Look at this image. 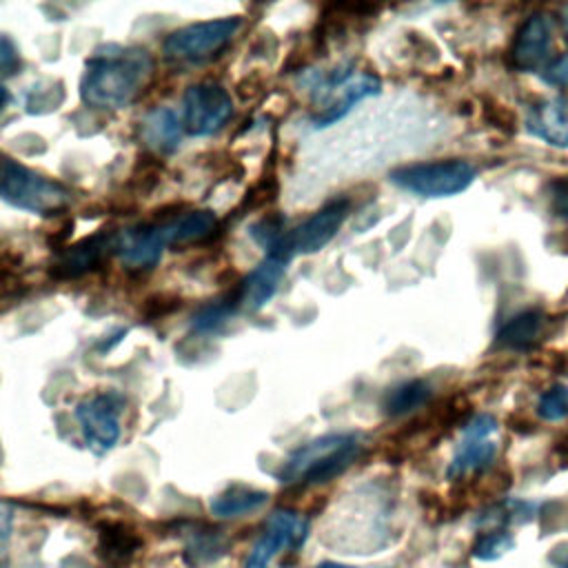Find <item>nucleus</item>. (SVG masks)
<instances>
[{
  "label": "nucleus",
  "instance_id": "f257e3e1",
  "mask_svg": "<svg viewBox=\"0 0 568 568\" xmlns=\"http://www.w3.org/2000/svg\"><path fill=\"white\" fill-rule=\"evenodd\" d=\"M151 71L153 60L144 49L106 44L87 60L80 95L95 109H122L140 93Z\"/></svg>",
  "mask_w": 568,
  "mask_h": 568
},
{
  "label": "nucleus",
  "instance_id": "f03ea898",
  "mask_svg": "<svg viewBox=\"0 0 568 568\" xmlns=\"http://www.w3.org/2000/svg\"><path fill=\"white\" fill-rule=\"evenodd\" d=\"M364 448L359 433H326L295 448L277 470L280 484L317 486L342 475Z\"/></svg>",
  "mask_w": 568,
  "mask_h": 568
},
{
  "label": "nucleus",
  "instance_id": "7ed1b4c3",
  "mask_svg": "<svg viewBox=\"0 0 568 568\" xmlns=\"http://www.w3.org/2000/svg\"><path fill=\"white\" fill-rule=\"evenodd\" d=\"M0 200L20 211L51 215L62 211L71 197L62 184L0 153Z\"/></svg>",
  "mask_w": 568,
  "mask_h": 568
},
{
  "label": "nucleus",
  "instance_id": "20e7f679",
  "mask_svg": "<svg viewBox=\"0 0 568 568\" xmlns=\"http://www.w3.org/2000/svg\"><path fill=\"white\" fill-rule=\"evenodd\" d=\"M477 171L466 160H435L406 164L388 173V180L415 195L422 197H448L466 191L475 180Z\"/></svg>",
  "mask_w": 568,
  "mask_h": 568
},
{
  "label": "nucleus",
  "instance_id": "39448f33",
  "mask_svg": "<svg viewBox=\"0 0 568 568\" xmlns=\"http://www.w3.org/2000/svg\"><path fill=\"white\" fill-rule=\"evenodd\" d=\"M346 213H348V200H344V197L324 204L320 211H315L302 224H297L293 231L284 233L275 242V246L268 251V255L291 260L295 255L317 253L337 235L342 222L346 220Z\"/></svg>",
  "mask_w": 568,
  "mask_h": 568
},
{
  "label": "nucleus",
  "instance_id": "423d86ee",
  "mask_svg": "<svg viewBox=\"0 0 568 568\" xmlns=\"http://www.w3.org/2000/svg\"><path fill=\"white\" fill-rule=\"evenodd\" d=\"M182 126L193 138L217 133L233 118V100L229 91L213 80L191 84L184 91Z\"/></svg>",
  "mask_w": 568,
  "mask_h": 568
},
{
  "label": "nucleus",
  "instance_id": "0eeeda50",
  "mask_svg": "<svg viewBox=\"0 0 568 568\" xmlns=\"http://www.w3.org/2000/svg\"><path fill=\"white\" fill-rule=\"evenodd\" d=\"M240 27H242V20L237 16L193 22L173 31L164 40L162 51L175 60H204L215 51H220L222 47H226Z\"/></svg>",
  "mask_w": 568,
  "mask_h": 568
},
{
  "label": "nucleus",
  "instance_id": "6e6552de",
  "mask_svg": "<svg viewBox=\"0 0 568 568\" xmlns=\"http://www.w3.org/2000/svg\"><path fill=\"white\" fill-rule=\"evenodd\" d=\"M122 406H124V399L118 393H98L75 404L73 408L75 419L80 424L87 446L95 455H104L118 446L122 435V426H120Z\"/></svg>",
  "mask_w": 568,
  "mask_h": 568
},
{
  "label": "nucleus",
  "instance_id": "1a4fd4ad",
  "mask_svg": "<svg viewBox=\"0 0 568 568\" xmlns=\"http://www.w3.org/2000/svg\"><path fill=\"white\" fill-rule=\"evenodd\" d=\"M497 419L493 415H475L462 430V439L448 464V479H462L470 473L486 470L497 457Z\"/></svg>",
  "mask_w": 568,
  "mask_h": 568
},
{
  "label": "nucleus",
  "instance_id": "9d476101",
  "mask_svg": "<svg viewBox=\"0 0 568 568\" xmlns=\"http://www.w3.org/2000/svg\"><path fill=\"white\" fill-rule=\"evenodd\" d=\"M308 537V521L293 510H275L264 526V532L253 544L244 568H271L273 559L284 548H300Z\"/></svg>",
  "mask_w": 568,
  "mask_h": 568
},
{
  "label": "nucleus",
  "instance_id": "9b49d317",
  "mask_svg": "<svg viewBox=\"0 0 568 568\" xmlns=\"http://www.w3.org/2000/svg\"><path fill=\"white\" fill-rule=\"evenodd\" d=\"M552 42V27L548 16L532 13L528 16L513 40L510 62L517 71H535L548 55Z\"/></svg>",
  "mask_w": 568,
  "mask_h": 568
},
{
  "label": "nucleus",
  "instance_id": "f8f14e48",
  "mask_svg": "<svg viewBox=\"0 0 568 568\" xmlns=\"http://www.w3.org/2000/svg\"><path fill=\"white\" fill-rule=\"evenodd\" d=\"M382 89V82L377 75H371V73H357V75H351L348 80H344L342 84H337L331 95L326 98V104L311 118L313 126L315 129H322V126H328V124H335L337 120H342L357 102L371 98V95H377Z\"/></svg>",
  "mask_w": 568,
  "mask_h": 568
},
{
  "label": "nucleus",
  "instance_id": "ddd939ff",
  "mask_svg": "<svg viewBox=\"0 0 568 568\" xmlns=\"http://www.w3.org/2000/svg\"><path fill=\"white\" fill-rule=\"evenodd\" d=\"M166 244L169 242L164 235V226L142 224V226L126 229L118 237L115 248H118V257L124 266L144 268V266H153L160 260Z\"/></svg>",
  "mask_w": 568,
  "mask_h": 568
},
{
  "label": "nucleus",
  "instance_id": "4468645a",
  "mask_svg": "<svg viewBox=\"0 0 568 568\" xmlns=\"http://www.w3.org/2000/svg\"><path fill=\"white\" fill-rule=\"evenodd\" d=\"M526 129L530 135L544 140L555 149L568 146V100L548 98L530 106L526 118Z\"/></svg>",
  "mask_w": 568,
  "mask_h": 568
},
{
  "label": "nucleus",
  "instance_id": "2eb2a0df",
  "mask_svg": "<svg viewBox=\"0 0 568 568\" xmlns=\"http://www.w3.org/2000/svg\"><path fill=\"white\" fill-rule=\"evenodd\" d=\"M288 260L277 255H266L244 280L240 304L246 311H260L277 291Z\"/></svg>",
  "mask_w": 568,
  "mask_h": 568
},
{
  "label": "nucleus",
  "instance_id": "dca6fc26",
  "mask_svg": "<svg viewBox=\"0 0 568 568\" xmlns=\"http://www.w3.org/2000/svg\"><path fill=\"white\" fill-rule=\"evenodd\" d=\"M182 120L175 109L158 106L142 120L140 135L142 142L158 153H173L182 140Z\"/></svg>",
  "mask_w": 568,
  "mask_h": 568
},
{
  "label": "nucleus",
  "instance_id": "f3484780",
  "mask_svg": "<svg viewBox=\"0 0 568 568\" xmlns=\"http://www.w3.org/2000/svg\"><path fill=\"white\" fill-rule=\"evenodd\" d=\"M271 495L266 490L248 488V486H229L220 495H215L209 504L211 513L220 519H233V517H244L248 513L260 510Z\"/></svg>",
  "mask_w": 568,
  "mask_h": 568
},
{
  "label": "nucleus",
  "instance_id": "a211bd4d",
  "mask_svg": "<svg viewBox=\"0 0 568 568\" xmlns=\"http://www.w3.org/2000/svg\"><path fill=\"white\" fill-rule=\"evenodd\" d=\"M109 248V237L104 235H95V237H89L80 244H75L73 248H69L55 264L53 273L58 277H75V275H82L87 271H91L100 257L106 253Z\"/></svg>",
  "mask_w": 568,
  "mask_h": 568
},
{
  "label": "nucleus",
  "instance_id": "6ab92c4d",
  "mask_svg": "<svg viewBox=\"0 0 568 568\" xmlns=\"http://www.w3.org/2000/svg\"><path fill=\"white\" fill-rule=\"evenodd\" d=\"M544 313L537 308H528L506 322L497 333V344L508 348H528L544 331Z\"/></svg>",
  "mask_w": 568,
  "mask_h": 568
},
{
  "label": "nucleus",
  "instance_id": "aec40b11",
  "mask_svg": "<svg viewBox=\"0 0 568 568\" xmlns=\"http://www.w3.org/2000/svg\"><path fill=\"white\" fill-rule=\"evenodd\" d=\"M430 397L433 388L426 379H408L388 390V395L384 397V413L390 417H399L424 406Z\"/></svg>",
  "mask_w": 568,
  "mask_h": 568
},
{
  "label": "nucleus",
  "instance_id": "412c9836",
  "mask_svg": "<svg viewBox=\"0 0 568 568\" xmlns=\"http://www.w3.org/2000/svg\"><path fill=\"white\" fill-rule=\"evenodd\" d=\"M217 224V217L213 211L202 209V211H191L189 215L178 217L175 222L164 226V235L169 244H178V242H193L200 240L204 235H209Z\"/></svg>",
  "mask_w": 568,
  "mask_h": 568
},
{
  "label": "nucleus",
  "instance_id": "4be33fe9",
  "mask_svg": "<svg viewBox=\"0 0 568 568\" xmlns=\"http://www.w3.org/2000/svg\"><path fill=\"white\" fill-rule=\"evenodd\" d=\"M235 311V304L229 302V300H220V302H213V304H206L202 306L193 317H191V331L204 335V333H211L215 328H220Z\"/></svg>",
  "mask_w": 568,
  "mask_h": 568
},
{
  "label": "nucleus",
  "instance_id": "5701e85b",
  "mask_svg": "<svg viewBox=\"0 0 568 568\" xmlns=\"http://www.w3.org/2000/svg\"><path fill=\"white\" fill-rule=\"evenodd\" d=\"M515 546V539L506 530H488L479 535V539L473 546V555L481 561H493L504 557Z\"/></svg>",
  "mask_w": 568,
  "mask_h": 568
},
{
  "label": "nucleus",
  "instance_id": "b1692460",
  "mask_svg": "<svg viewBox=\"0 0 568 568\" xmlns=\"http://www.w3.org/2000/svg\"><path fill=\"white\" fill-rule=\"evenodd\" d=\"M537 415L544 422H559L568 415V388L564 384H555L541 393L537 402Z\"/></svg>",
  "mask_w": 568,
  "mask_h": 568
},
{
  "label": "nucleus",
  "instance_id": "393cba45",
  "mask_svg": "<svg viewBox=\"0 0 568 568\" xmlns=\"http://www.w3.org/2000/svg\"><path fill=\"white\" fill-rule=\"evenodd\" d=\"M224 552V541L220 537H213V535H200L195 537L186 550H184V561L193 568L202 566V564H209L213 559H217L220 555Z\"/></svg>",
  "mask_w": 568,
  "mask_h": 568
},
{
  "label": "nucleus",
  "instance_id": "a878e982",
  "mask_svg": "<svg viewBox=\"0 0 568 568\" xmlns=\"http://www.w3.org/2000/svg\"><path fill=\"white\" fill-rule=\"evenodd\" d=\"M64 98V91H62V84L58 82L53 89H49L44 95H42V89H40V84L36 82L31 89H29V93H24V109H29L31 113H40V111H44V102H47V109H55L58 106V102Z\"/></svg>",
  "mask_w": 568,
  "mask_h": 568
},
{
  "label": "nucleus",
  "instance_id": "bb28decb",
  "mask_svg": "<svg viewBox=\"0 0 568 568\" xmlns=\"http://www.w3.org/2000/svg\"><path fill=\"white\" fill-rule=\"evenodd\" d=\"M20 53H18V49H16V44H13V40L9 38V36H4V33H0V73H18V69H20Z\"/></svg>",
  "mask_w": 568,
  "mask_h": 568
},
{
  "label": "nucleus",
  "instance_id": "cd10ccee",
  "mask_svg": "<svg viewBox=\"0 0 568 568\" xmlns=\"http://www.w3.org/2000/svg\"><path fill=\"white\" fill-rule=\"evenodd\" d=\"M541 78H544V82H548L552 87H568V53H564L561 58L550 62L546 67V71L541 73Z\"/></svg>",
  "mask_w": 568,
  "mask_h": 568
},
{
  "label": "nucleus",
  "instance_id": "c85d7f7f",
  "mask_svg": "<svg viewBox=\"0 0 568 568\" xmlns=\"http://www.w3.org/2000/svg\"><path fill=\"white\" fill-rule=\"evenodd\" d=\"M550 202H552V211L568 222V178H561L557 182H552L550 189Z\"/></svg>",
  "mask_w": 568,
  "mask_h": 568
},
{
  "label": "nucleus",
  "instance_id": "c756f323",
  "mask_svg": "<svg viewBox=\"0 0 568 568\" xmlns=\"http://www.w3.org/2000/svg\"><path fill=\"white\" fill-rule=\"evenodd\" d=\"M13 528V508L0 501V544H4Z\"/></svg>",
  "mask_w": 568,
  "mask_h": 568
},
{
  "label": "nucleus",
  "instance_id": "7c9ffc66",
  "mask_svg": "<svg viewBox=\"0 0 568 568\" xmlns=\"http://www.w3.org/2000/svg\"><path fill=\"white\" fill-rule=\"evenodd\" d=\"M557 568H568V544L566 546H557L550 557H548Z\"/></svg>",
  "mask_w": 568,
  "mask_h": 568
},
{
  "label": "nucleus",
  "instance_id": "2f4dec72",
  "mask_svg": "<svg viewBox=\"0 0 568 568\" xmlns=\"http://www.w3.org/2000/svg\"><path fill=\"white\" fill-rule=\"evenodd\" d=\"M7 102H9V89H7V87L0 82V113L4 111Z\"/></svg>",
  "mask_w": 568,
  "mask_h": 568
},
{
  "label": "nucleus",
  "instance_id": "473e14b6",
  "mask_svg": "<svg viewBox=\"0 0 568 568\" xmlns=\"http://www.w3.org/2000/svg\"><path fill=\"white\" fill-rule=\"evenodd\" d=\"M315 568H355V566H346V564H337V561H322Z\"/></svg>",
  "mask_w": 568,
  "mask_h": 568
},
{
  "label": "nucleus",
  "instance_id": "72a5a7b5",
  "mask_svg": "<svg viewBox=\"0 0 568 568\" xmlns=\"http://www.w3.org/2000/svg\"><path fill=\"white\" fill-rule=\"evenodd\" d=\"M564 22H566V31H568V9H566V18H564Z\"/></svg>",
  "mask_w": 568,
  "mask_h": 568
}]
</instances>
